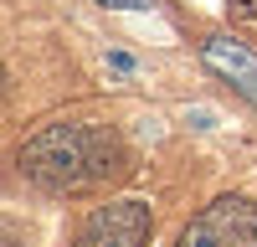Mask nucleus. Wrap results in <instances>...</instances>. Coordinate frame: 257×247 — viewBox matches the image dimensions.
Masks as SVG:
<instances>
[{"instance_id":"20e7f679","label":"nucleus","mask_w":257,"mask_h":247,"mask_svg":"<svg viewBox=\"0 0 257 247\" xmlns=\"http://www.w3.org/2000/svg\"><path fill=\"white\" fill-rule=\"evenodd\" d=\"M201 57H206V67L216 72V77H226L231 88H237L252 108H257V57L242 47V41H231V36H211L206 47H201Z\"/></svg>"},{"instance_id":"f257e3e1","label":"nucleus","mask_w":257,"mask_h":247,"mask_svg":"<svg viewBox=\"0 0 257 247\" xmlns=\"http://www.w3.org/2000/svg\"><path fill=\"white\" fill-rule=\"evenodd\" d=\"M21 170L26 180H36L41 191H57V196H77V191H93V185H108L128 170V155H123V139L103 124H47L36 129L26 144H21Z\"/></svg>"},{"instance_id":"423d86ee","label":"nucleus","mask_w":257,"mask_h":247,"mask_svg":"<svg viewBox=\"0 0 257 247\" xmlns=\"http://www.w3.org/2000/svg\"><path fill=\"white\" fill-rule=\"evenodd\" d=\"M98 6H113V11H155L160 0H98Z\"/></svg>"},{"instance_id":"f03ea898","label":"nucleus","mask_w":257,"mask_h":247,"mask_svg":"<svg viewBox=\"0 0 257 247\" xmlns=\"http://www.w3.org/2000/svg\"><path fill=\"white\" fill-rule=\"evenodd\" d=\"M175 247H257V206L247 196H216L185 221Z\"/></svg>"},{"instance_id":"39448f33","label":"nucleus","mask_w":257,"mask_h":247,"mask_svg":"<svg viewBox=\"0 0 257 247\" xmlns=\"http://www.w3.org/2000/svg\"><path fill=\"white\" fill-rule=\"evenodd\" d=\"M226 16L231 21H252V26H257V0H226Z\"/></svg>"},{"instance_id":"7ed1b4c3","label":"nucleus","mask_w":257,"mask_h":247,"mask_svg":"<svg viewBox=\"0 0 257 247\" xmlns=\"http://www.w3.org/2000/svg\"><path fill=\"white\" fill-rule=\"evenodd\" d=\"M149 232H155L149 201H113V206H98V211L82 221L72 247H144Z\"/></svg>"}]
</instances>
